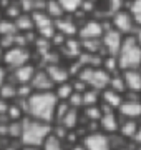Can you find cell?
Returning a JSON list of instances; mask_svg holds the SVG:
<instances>
[{"label": "cell", "mask_w": 141, "mask_h": 150, "mask_svg": "<svg viewBox=\"0 0 141 150\" xmlns=\"http://www.w3.org/2000/svg\"><path fill=\"white\" fill-rule=\"evenodd\" d=\"M73 92H75V88H73V83L70 80L63 82L60 85H55V88H53V93L58 98V102H68V98L73 95Z\"/></svg>", "instance_id": "44dd1931"}, {"label": "cell", "mask_w": 141, "mask_h": 150, "mask_svg": "<svg viewBox=\"0 0 141 150\" xmlns=\"http://www.w3.org/2000/svg\"><path fill=\"white\" fill-rule=\"evenodd\" d=\"M138 70H140V72H141V65H140V69H138Z\"/></svg>", "instance_id": "ee69618b"}, {"label": "cell", "mask_w": 141, "mask_h": 150, "mask_svg": "<svg viewBox=\"0 0 141 150\" xmlns=\"http://www.w3.org/2000/svg\"><path fill=\"white\" fill-rule=\"evenodd\" d=\"M100 129L103 130L105 134H118L119 123H121V117L118 115L116 110L101 105V118H100Z\"/></svg>", "instance_id": "30bf717a"}, {"label": "cell", "mask_w": 141, "mask_h": 150, "mask_svg": "<svg viewBox=\"0 0 141 150\" xmlns=\"http://www.w3.org/2000/svg\"><path fill=\"white\" fill-rule=\"evenodd\" d=\"M83 113H85V118H87L88 122L98 123V122H100V118H101V105L85 107V108H83Z\"/></svg>", "instance_id": "83f0119b"}, {"label": "cell", "mask_w": 141, "mask_h": 150, "mask_svg": "<svg viewBox=\"0 0 141 150\" xmlns=\"http://www.w3.org/2000/svg\"><path fill=\"white\" fill-rule=\"evenodd\" d=\"M110 23H111V27H113L114 30H118V32L121 33V35H125V37L126 35H133L135 30L138 28L135 18L131 15V12L125 10V8H121V10L111 13V15H110Z\"/></svg>", "instance_id": "8992f818"}, {"label": "cell", "mask_w": 141, "mask_h": 150, "mask_svg": "<svg viewBox=\"0 0 141 150\" xmlns=\"http://www.w3.org/2000/svg\"><path fill=\"white\" fill-rule=\"evenodd\" d=\"M110 25H105L103 20H98V18H87L80 23L78 28V38L80 40H91V38H101V35L105 33V30Z\"/></svg>", "instance_id": "52a82bcc"}, {"label": "cell", "mask_w": 141, "mask_h": 150, "mask_svg": "<svg viewBox=\"0 0 141 150\" xmlns=\"http://www.w3.org/2000/svg\"><path fill=\"white\" fill-rule=\"evenodd\" d=\"M7 79H8V70H7L3 65H0V87L7 82Z\"/></svg>", "instance_id": "d590c367"}, {"label": "cell", "mask_w": 141, "mask_h": 150, "mask_svg": "<svg viewBox=\"0 0 141 150\" xmlns=\"http://www.w3.org/2000/svg\"><path fill=\"white\" fill-rule=\"evenodd\" d=\"M7 137H12V139H18L22 137V120H8V132H7Z\"/></svg>", "instance_id": "1f68e13d"}, {"label": "cell", "mask_w": 141, "mask_h": 150, "mask_svg": "<svg viewBox=\"0 0 141 150\" xmlns=\"http://www.w3.org/2000/svg\"><path fill=\"white\" fill-rule=\"evenodd\" d=\"M101 69L106 70L110 75L116 74V72H121L119 70V65H118V59L114 55H105L103 62H101Z\"/></svg>", "instance_id": "4316f807"}, {"label": "cell", "mask_w": 141, "mask_h": 150, "mask_svg": "<svg viewBox=\"0 0 141 150\" xmlns=\"http://www.w3.org/2000/svg\"><path fill=\"white\" fill-rule=\"evenodd\" d=\"M32 59V52L28 47H22V45H15L12 48H7L3 50V60H2V65L5 67L8 72L18 69L22 65L28 64Z\"/></svg>", "instance_id": "5b68a950"}, {"label": "cell", "mask_w": 141, "mask_h": 150, "mask_svg": "<svg viewBox=\"0 0 141 150\" xmlns=\"http://www.w3.org/2000/svg\"><path fill=\"white\" fill-rule=\"evenodd\" d=\"M118 65L119 70H135L140 69L141 65V47L140 43L136 42L135 35H126L123 43H121V48H119L118 55Z\"/></svg>", "instance_id": "3957f363"}, {"label": "cell", "mask_w": 141, "mask_h": 150, "mask_svg": "<svg viewBox=\"0 0 141 150\" xmlns=\"http://www.w3.org/2000/svg\"><path fill=\"white\" fill-rule=\"evenodd\" d=\"M140 127V120H130V118H121V123H119L118 134L123 137V139H130L133 140L136 130Z\"/></svg>", "instance_id": "d6986e66"}, {"label": "cell", "mask_w": 141, "mask_h": 150, "mask_svg": "<svg viewBox=\"0 0 141 150\" xmlns=\"http://www.w3.org/2000/svg\"><path fill=\"white\" fill-rule=\"evenodd\" d=\"M126 83V92H135L141 95V72L138 69L135 70H123Z\"/></svg>", "instance_id": "e0dca14e"}, {"label": "cell", "mask_w": 141, "mask_h": 150, "mask_svg": "<svg viewBox=\"0 0 141 150\" xmlns=\"http://www.w3.org/2000/svg\"><path fill=\"white\" fill-rule=\"evenodd\" d=\"M125 40V35H121L118 30H114L113 27H108L105 30V33L101 35V45H103L105 55H118L121 43Z\"/></svg>", "instance_id": "9c48e42d"}, {"label": "cell", "mask_w": 141, "mask_h": 150, "mask_svg": "<svg viewBox=\"0 0 141 150\" xmlns=\"http://www.w3.org/2000/svg\"><path fill=\"white\" fill-rule=\"evenodd\" d=\"M66 57H70V59H78L83 52V47H82V40L78 37H70L66 38V42L63 43V47L60 48Z\"/></svg>", "instance_id": "ac0fdd59"}, {"label": "cell", "mask_w": 141, "mask_h": 150, "mask_svg": "<svg viewBox=\"0 0 141 150\" xmlns=\"http://www.w3.org/2000/svg\"><path fill=\"white\" fill-rule=\"evenodd\" d=\"M68 150H87V149H85V145H83V142H82V144H71Z\"/></svg>", "instance_id": "74e56055"}, {"label": "cell", "mask_w": 141, "mask_h": 150, "mask_svg": "<svg viewBox=\"0 0 141 150\" xmlns=\"http://www.w3.org/2000/svg\"><path fill=\"white\" fill-rule=\"evenodd\" d=\"M0 150H2V137H0Z\"/></svg>", "instance_id": "b9f144b4"}, {"label": "cell", "mask_w": 141, "mask_h": 150, "mask_svg": "<svg viewBox=\"0 0 141 150\" xmlns=\"http://www.w3.org/2000/svg\"><path fill=\"white\" fill-rule=\"evenodd\" d=\"M121 118H130V120H141V100H123L116 110Z\"/></svg>", "instance_id": "5bb4252c"}, {"label": "cell", "mask_w": 141, "mask_h": 150, "mask_svg": "<svg viewBox=\"0 0 141 150\" xmlns=\"http://www.w3.org/2000/svg\"><path fill=\"white\" fill-rule=\"evenodd\" d=\"M128 10L131 12V15L135 18L136 25L141 27V0H131L130 5H128Z\"/></svg>", "instance_id": "d6a6232c"}, {"label": "cell", "mask_w": 141, "mask_h": 150, "mask_svg": "<svg viewBox=\"0 0 141 150\" xmlns=\"http://www.w3.org/2000/svg\"><path fill=\"white\" fill-rule=\"evenodd\" d=\"M22 13L23 12H22V8H20V5H18V2H13V0H12L10 5L3 8V17L8 18V20H15L17 17H20Z\"/></svg>", "instance_id": "4dcf8cb0"}, {"label": "cell", "mask_w": 141, "mask_h": 150, "mask_svg": "<svg viewBox=\"0 0 141 150\" xmlns=\"http://www.w3.org/2000/svg\"><path fill=\"white\" fill-rule=\"evenodd\" d=\"M45 12H47V15H48L50 18H53V20L66 15L58 0H47V2H45Z\"/></svg>", "instance_id": "cb8c5ba5"}, {"label": "cell", "mask_w": 141, "mask_h": 150, "mask_svg": "<svg viewBox=\"0 0 141 150\" xmlns=\"http://www.w3.org/2000/svg\"><path fill=\"white\" fill-rule=\"evenodd\" d=\"M13 22H15L17 32H20V33H27V32H33L35 30L32 13H22L20 17H17Z\"/></svg>", "instance_id": "7402d4cb"}, {"label": "cell", "mask_w": 141, "mask_h": 150, "mask_svg": "<svg viewBox=\"0 0 141 150\" xmlns=\"http://www.w3.org/2000/svg\"><path fill=\"white\" fill-rule=\"evenodd\" d=\"M108 88L114 92H119V93H126V83H125V77H123V72H116L110 77V85Z\"/></svg>", "instance_id": "d4e9b609"}, {"label": "cell", "mask_w": 141, "mask_h": 150, "mask_svg": "<svg viewBox=\"0 0 141 150\" xmlns=\"http://www.w3.org/2000/svg\"><path fill=\"white\" fill-rule=\"evenodd\" d=\"M55 22V28H57V32L61 33V35H65L66 38L70 37H78V28H80V23L76 22L75 17L71 15H63L60 17V18H57Z\"/></svg>", "instance_id": "8fae6325"}, {"label": "cell", "mask_w": 141, "mask_h": 150, "mask_svg": "<svg viewBox=\"0 0 141 150\" xmlns=\"http://www.w3.org/2000/svg\"><path fill=\"white\" fill-rule=\"evenodd\" d=\"M125 4L126 0H108V8H110V15L114 13V12L125 8Z\"/></svg>", "instance_id": "e575fe53"}, {"label": "cell", "mask_w": 141, "mask_h": 150, "mask_svg": "<svg viewBox=\"0 0 141 150\" xmlns=\"http://www.w3.org/2000/svg\"><path fill=\"white\" fill-rule=\"evenodd\" d=\"M52 123L37 118L25 117L22 120V145L23 147H42L45 139L52 134Z\"/></svg>", "instance_id": "7a4b0ae2"}, {"label": "cell", "mask_w": 141, "mask_h": 150, "mask_svg": "<svg viewBox=\"0 0 141 150\" xmlns=\"http://www.w3.org/2000/svg\"><path fill=\"white\" fill-rule=\"evenodd\" d=\"M22 150H42L40 147H23Z\"/></svg>", "instance_id": "ab89813d"}, {"label": "cell", "mask_w": 141, "mask_h": 150, "mask_svg": "<svg viewBox=\"0 0 141 150\" xmlns=\"http://www.w3.org/2000/svg\"><path fill=\"white\" fill-rule=\"evenodd\" d=\"M80 110L78 108H73V107H70L68 108V112L65 113V117L61 118V122H58L60 125H63L65 129H68V130H75V129H78V122H80Z\"/></svg>", "instance_id": "ffe728a7"}, {"label": "cell", "mask_w": 141, "mask_h": 150, "mask_svg": "<svg viewBox=\"0 0 141 150\" xmlns=\"http://www.w3.org/2000/svg\"><path fill=\"white\" fill-rule=\"evenodd\" d=\"M125 100V95L119 93V92H114L111 88H105L101 92V105L108 108H113V110H118L119 105Z\"/></svg>", "instance_id": "2e32d148"}, {"label": "cell", "mask_w": 141, "mask_h": 150, "mask_svg": "<svg viewBox=\"0 0 141 150\" xmlns=\"http://www.w3.org/2000/svg\"><path fill=\"white\" fill-rule=\"evenodd\" d=\"M83 145L87 150H113V142H111V135L101 132H90L82 139Z\"/></svg>", "instance_id": "ba28073f"}, {"label": "cell", "mask_w": 141, "mask_h": 150, "mask_svg": "<svg viewBox=\"0 0 141 150\" xmlns=\"http://www.w3.org/2000/svg\"><path fill=\"white\" fill-rule=\"evenodd\" d=\"M30 85L35 92H52L55 88V83L53 80L50 79V75L47 74V70L45 69H38L33 75L32 82H30Z\"/></svg>", "instance_id": "4fadbf2b"}, {"label": "cell", "mask_w": 141, "mask_h": 150, "mask_svg": "<svg viewBox=\"0 0 141 150\" xmlns=\"http://www.w3.org/2000/svg\"><path fill=\"white\" fill-rule=\"evenodd\" d=\"M17 33V27L15 22L8 20V18H2L0 20V37H5V35H15Z\"/></svg>", "instance_id": "f546056e"}, {"label": "cell", "mask_w": 141, "mask_h": 150, "mask_svg": "<svg viewBox=\"0 0 141 150\" xmlns=\"http://www.w3.org/2000/svg\"><path fill=\"white\" fill-rule=\"evenodd\" d=\"M133 35H135V38H136V42L140 43V47H141V27H138L135 30V33H133Z\"/></svg>", "instance_id": "f35d334b"}, {"label": "cell", "mask_w": 141, "mask_h": 150, "mask_svg": "<svg viewBox=\"0 0 141 150\" xmlns=\"http://www.w3.org/2000/svg\"><path fill=\"white\" fill-rule=\"evenodd\" d=\"M47 70V74L50 75V79L53 80L55 85H60V83H63V82H68L70 80V72H68V67L61 64H50V65H45L43 67Z\"/></svg>", "instance_id": "9a60e30c"}, {"label": "cell", "mask_w": 141, "mask_h": 150, "mask_svg": "<svg viewBox=\"0 0 141 150\" xmlns=\"http://www.w3.org/2000/svg\"><path fill=\"white\" fill-rule=\"evenodd\" d=\"M2 60H3V48L0 47V65H2Z\"/></svg>", "instance_id": "60d3db41"}, {"label": "cell", "mask_w": 141, "mask_h": 150, "mask_svg": "<svg viewBox=\"0 0 141 150\" xmlns=\"http://www.w3.org/2000/svg\"><path fill=\"white\" fill-rule=\"evenodd\" d=\"M110 77L111 75L103 70L101 67H96V69H93V67H83V70L78 74V77L75 79H80L87 83L90 88H95L98 92H103L105 88H108L110 85Z\"/></svg>", "instance_id": "277c9868"}, {"label": "cell", "mask_w": 141, "mask_h": 150, "mask_svg": "<svg viewBox=\"0 0 141 150\" xmlns=\"http://www.w3.org/2000/svg\"><path fill=\"white\" fill-rule=\"evenodd\" d=\"M68 105L73 107V108L82 110L83 108V93H80V92H73V95L68 98Z\"/></svg>", "instance_id": "836d02e7"}, {"label": "cell", "mask_w": 141, "mask_h": 150, "mask_svg": "<svg viewBox=\"0 0 141 150\" xmlns=\"http://www.w3.org/2000/svg\"><path fill=\"white\" fill-rule=\"evenodd\" d=\"M133 142H135L136 145H141V122H140V127H138V130H136L135 137H133Z\"/></svg>", "instance_id": "8d00e7d4"}, {"label": "cell", "mask_w": 141, "mask_h": 150, "mask_svg": "<svg viewBox=\"0 0 141 150\" xmlns=\"http://www.w3.org/2000/svg\"><path fill=\"white\" fill-rule=\"evenodd\" d=\"M37 67L32 64V62H28V64L22 65V67H18V69L12 70V72H8L10 74V80L15 82L17 85H22V83H30L33 79V75H35V72H37Z\"/></svg>", "instance_id": "7c38bea8"}, {"label": "cell", "mask_w": 141, "mask_h": 150, "mask_svg": "<svg viewBox=\"0 0 141 150\" xmlns=\"http://www.w3.org/2000/svg\"><path fill=\"white\" fill-rule=\"evenodd\" d=\"M23 103L27 117L37 118L42 122L52 123L55 120V108L58 105V98L52 92H33L27 100H20Z\"/></svg>", "instance_id": "6da1fadb"}, {"label": "cell", "mask_w": 141, "mask_h": 150, "mask_svg": "<svg viewBox=\"0 0 141 150\" xmlns=\"http://www.w3.org/2000/svg\"><path fill=\"white\" fill-rule=\"evenodd\" d=\"M114 150H128V149H114Z\"/></svg>", "instance_id": "7bdbcfd3"}, {"label": "cell", "mask_w": 141, "mask_h": 150, "mask_svg": "<svg viewBox=\"0 0 141 150\" xmlns=\"http://www.w3.org/2000/svg\"><path fill=\"white\" fill-rule=\"evenodd\" d=\"M0 98L5 102H12L17 100V83L12 82L10 79H7V82L0 87Z\"/></svg>", "instance_id": "603a6c76"}, {"label": "cell", "mask_w": 141, "mask_h": 150, "mask_svg": "<svg viewBox=\"0 0 141 150\" xmlns=\"http://www.w3.org/2000/svg\"><path fill=\"white\" fill-rule=\"evenodd\" d=\"M58 2L61 4L65 13H68V15H75L76 12L82 8L83 4V0H58Z\"/></svg>", "instance_id": "f1b7e54d"}, {"label": "cell", "mask_w": 141, "mask_h": 150, "mask_svg": "<svg viewBox=\"0 0 141 150\" xmlns=\"http://www.w3.org/2000/svg\"><path fill=\"white\" fill-rule=\"evenodd\" d=\"M65 140H61V139H58V137H55L53 134H50L47 139H45V142H43V145L40 147L42 150H66L65 149Z\"/></svg>", "instance_id": "484cf974"}]
</instances>
